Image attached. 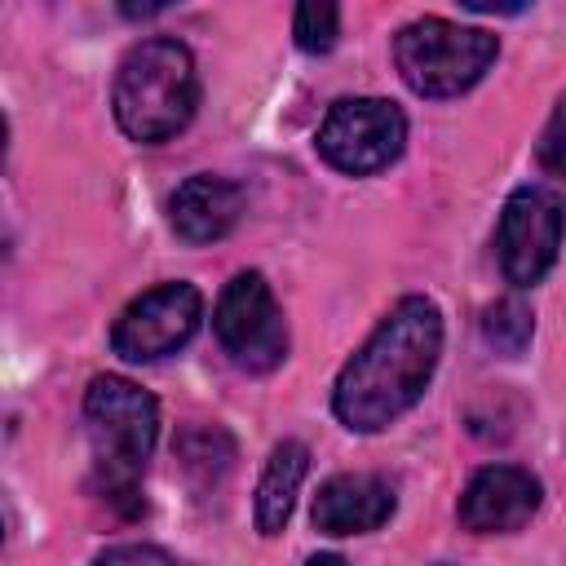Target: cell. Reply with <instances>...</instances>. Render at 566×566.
<instances>
[{"mask_svg":"<svg viewBox=\"0 0 566 566\" xmlns=\"http://www.w3.org/2000/svg\"><path fill=\"white\" fill-rule=\"evenodd\" d=\"M442 358V310L411 292L402 296L332 385V411L349 433H380L407 416Z\"/></svg>","mask_w":566,"mask_h":566,"instance_id":"obj_1","label":"cell"},{"mask_svg":"<svg viewBox=\"0 0 566 566\" xmlns=\"http://www.w3.org/2000/svg\"><path fill=\"white\" fill-rule=\"evenodd\" d=\"M84 433L97 495L119 513H137L142 478L159 438V402L128 376H93L84 389Z\"/></svg>","mask_w":566,"mask_h":566,"instance_id":"obj_2","label":"cell"},{"mask_svg":"<svg viewBox=\"0 0 566 566\" xmlns=\"http://www.w3.org/2000/svg\"><path fill=\"white\" fill-rule=\"evenodd\" d=\"M195 106H199V71H195V53L181 40L150 35L119 57L111 84V111L124 137L142 146H159L195 119Z\"/></svg>","mask_w":566,"mask_h":566,"instance_id":"obj_3","label":"cell"},{"mask_svg":"<svg viewBox=\"0 0 566 566\" xmlns=\"http://www.w3.org/2000/svg\"><path fill=\"white\" fill-rule=\"evenodd\" d=\"M500 57V35L424 13L394 35V66L416 97H460Z\"/></svg>","mask_w":566,"mask_h":566,"instance_id":"obj_4","label":"cell"},{"mask_svg":"<svg viewBox=\"0 0 566 566\" xmlns=\"http://www.w3.org/2000/svg\"><path fill=\"white\" fill-rule=\"evenodd\" d=\"M212 332L221 354L248 376H265L287 358V318L261 270H239L221 287Z\"/></svg>","mask_w":566,"mask_h":566,"instance_id":"obj_5","label":"cell"},{"mask_svg":"<svg viewBox=\"0 0 566 566\" xmlns=\"http://www.w3.org/2000/svg\"><path fill=\"white\" fill-rule=\"evenodd\" d=\"M407 146V115L389 97H340L327 106L314 150L345 177H376Z\"/></svg>","mask_w":566,"mask_h":566,"instance_id":"obj_6","label":"cell"},{"mask_svg":"<svg viewBox=\"0 0 566 566\" xmlns=\"http://www.w3.org/2000/svg\"><path fill=\"white\" fill-rule=\"evenodd\" d=\"M199 323H203V292L195 283L186 279L155 283L119 310L111 327V349L124 363H159L186 349Z\"/></svg>","mask_w":566,"mask_h":566,"instance_id":"obj_7","label":"cell"},{"mask_svg":"<svg viewBox=\"0 0 566 566\" xmlns=\"http://www.w3.org/2000/svg\"><path fill=\"white\" fill-rule=\"evenodd\" d=\"M566 234V203L548 186H517L500 208L495 252L513 287H535L557 265Z\"/></svg>","mask_w":566,"mask_h":566,"instance_id":"obj_8","label":"cell"},{"mask_svg":"<svg viewBox=\"0 0 566 566\" xmlns=\"http://www.w3.org/2000/svg\"><path fill=\"white\" fill-rule=\"evenodd\" d=\"M544 504V482L522 464H486L460 491L455 517L473 535H513Z\"/></svg>","mask_w":566,"mask_h":566,"instance_id":"obj_9","label":"cell"},{"mask_svg":"<svg viewBox=\"0 0 566 566\" xmlns=\"http://www.w3.org/2000/svg\"><path fill=\"white\" fill-rule=\"evenodd\" d=\"M398 509V495L389 486V478L380 473H332L310 509L314 531L323 535H367L380 531Z\"/></svg>","mask_w":566,"mask_h":566,"instance_id":"obj_10","label":"cell"},{"mask_svg":"<svg viewBox=\"0 0 566 566\" xmlns=\"http://www.w3.org/2000/svg\"><path fill=\"white\" fill-rule=\"evenodd\" d=\"M243 217V186L217 172H195L168 195V226L181 243H217Z\"/></svg>","mask_w":566,"mask_h":566,"instance_id":"obj_11","label":"cell"},{"mask_svg":"<svg viewBox=\"0 0 566 566\" xmlns=\"http://www.w3.org/2000/svg\"><path fill=\"white\" fill-rule=\"evenodd\" d=\"M305 473H310V447L301 438L274 442V451H270V460L261 469V482H256V500H252V522H256V531L265 539H274L287 526Z\"/></svg>","mask_w":566,"mask_h":566,"instance_id":"obj_12","label":"cell"},{"mask_svg":"<svg viewBox=\"0 0 566 566\" xmlns=\"http://www.w3.org/2000/svg\"><path fill=\"white\" fill-rule=\"evenodd\" d=\"M531 336H535V314H531V305L522 296H500V301H491L482 310V340L495 354L517 358V354H526Z\"/></svg>","mask_w":566,"mask_h":566,"instance_id":"obj_13","label":"cell"},{"mask_svg":"<svg viewBox=\"0 0 566 566\" xmlns=\"http://www.w3.org/2000/svg\"><path fill=\"white\" fill-rule=\"evenodd\" d=\"M292 40L301 53H332L340 40V9L336 4H296Z\"/></svg>","mask_w":566,"mask_h":566,"instance_id":"obj_14","label":"cell"},{"mask_svg":"<svg viewBox=\"0 0 566 566\" xmlns=\"http://www.w3.org/2000/svg\"><path fill=\"white\" fill-rule=\"evenodd\" d=\"M535 164L548 172V177H566V93L557 97L548 124L539 128V142H535Z\"/></svg>","mask_w":566,"mask_h":566,"instance_id":"obj_15","label":"cell"},{"mask_svg":"<svg viewBox=\"0 0 566 566\" xmlns=\"http://www.w3.org/2000/svg\"><path fill=\"white\" fill-rule=\"evenodd\" d=\"M93 566H190V562H181L159 544H111L93 557Z\"/></svg>","mask_w":566,"mask_h":566,"instance_id":"obj_16","label":"cell"},{"mask_svg":"<svg viewBox=\"0 0 566 566\" xmlns=\"http://www.w3.org/2000/svg\"><path fill=\"white\" fill-rule=\"evenodd\" d=\"M305 566H345V557H336V553H314Z\"/></svg>","mask_w":566,"mask_h":566,"instance_id":"obj_17","label":"cell"},{"mask_svg":"<svg viewBox=\"0 0 566 566\" xmlns=\"http://www.w3.org/2000/svg\"><path fill=\"white\" fill-rule=\"evenodd\" d=\"M438 566H447V562H438Z\"/></svg>","mask_w":566,"mask_h":566,"instance_id":"obj_18","label":"cell"}]
</instances>
